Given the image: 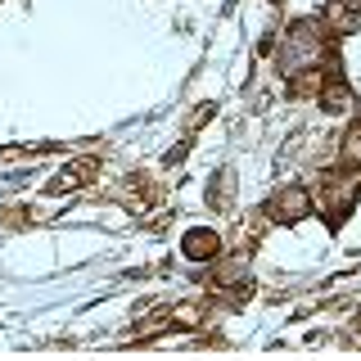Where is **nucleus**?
<instances>
[{
	"instance_id": "obj_9",
	"label": "nucleus",
	"mask_w": 361,
	"mask_h": 361,
	"mask_svg": "<svg viewBox=\"0 0 361 361\" xmlns=\"http://www.w3.org/2000/svg\"><path fill=\"white\" fill-rule=\"evenodd\" d=\"M325 68H307V73H293L289 82H285V90L293 99H321V90H325Z\"/></svg>"
},
{
	"instance_id": "obj_15",
	"label": "nucleus",
	"mask_w": 361,
	"mask_h": 361,
	"mask_svg": "<svg viewBox=\"0 0 361 361\" xmlns=\"http://www.w3.org/2000/svg\"><path fill=\"white\" fill-rule=\"evenodd\" d=\"M185 154H190V140H180L172 154H167V167H176V163H185Z\"/></svg>"
},
{
	"instance_id": "obj_12",
	"label": "nucleus",
	"mask_w": 361,
	"mask_h": 361,
	"mask_svg": "<svg viewBox=\"0 0 361 361\" xmlns=\"http://www.w3.org/2000/svg\"><path fill=\"white\" fill-rule=\"evenodd\" d=\"M208 203H212V208H231V203H235V176L231 172H217V176H212V185H208Z\"/></svg>"
},
{
	"instance_id": "obj_14",
	"label": "nucleus",
	"mask_w": 361,
	"mask_h": 361,
	"mask_svg": "<svg viewBox=\"0 0 361 361\" xmlns=\"http://www.w3.org/2000/svg\"><path fill=\"white\" fill-rule=\"evenodd\" d=\"M23 217H27L23 208H0V226H23Z\"/></svg>"
},
{
	"instance_id": "obj_3",
	"label": "nucleus",
	"mask_w": 361,
	"mask_h": 361,
	"mask_svg": "<svg viewBox=\"0 0 361 361\" xmlns=\"http://www.w3.org/2000/svg\"><path fill=\"white\" fill-rule=\"evenodd\" d=\"M267 217H271V226H302L307 217H316L312 185L307 180H280L267 199Z\"/></svg>"
},
{
	"instance_id": "obj_7",
	"label": "nucleus",
	"mask_w": 361,
	"mask_h": 361,
	"mask_svg": "<svg viewBox=\"0 0 361 361\" xmlns=\"http://www.w3.org/2000/svg\"><path fill=\"white\" fill-rule=\"evenodd\" d=\"M95 176H99V163H95V158H77V163L59 167V176L50 180V195H68V190H86Z\"/></svg>"
},
{
	"instance_id": "obj_13",
	"label": "nucleus",
	"mask_w": 361,
	"mask_h": 361,
	"mask_svg": "<svg viewBox=\"0 0 361 361\" xmlns=\"http://www.w3.org/2000/svg\"><path fill=\"white\" fill-rule=\"evenodd\" d=\"M208 118H212V104H195V113H190V122H185V131L195 135V131H199V127H203Z\"/></svg>"
},
{
	"instance_id": "obj_11",
	"label": "nucleus",
	"mask_w": 361,
	"mask_h": 361,
	"mask_svg": "<svg viewBox=\"0 0 361 361\" xmlns=\"http://www.w3.org/2000/svg\"><path fill=\"white\" fill-rule=\"evenodd\" d=\"M172 325H176V330L199 334L203 325H208V307H203V302H176V307H172Z\"/></svg>"
},
{
	"instance_id": "obj_10",
	"label": "nucleus",
	"mask_w": 361,
	"mask_h": 361,
	"mask_svg": "<svg viewBox=\"0 0 361 361\" xmlns=\"http://www.w3.org/2000/svg\"><path fill=\"white\" fill-rule=\"evenodd\" d=\"M338 167H353V172H361V118L348 122L343 135H338Z\"/></svg>"
},
{
	"instance_id": "obj_2",
	"label": "nucleus",
	"mask_w": 361,
	"mask_h": 361,
	"mask_svg": "<svg viewBox=\"0 0 361 361\" xmlns=\"http://www.w3.org/2000/svg\"><path fill=\"white\" fill-rule=\"evenodd\" d=\"M357 199H361V172H353V167H334V172H321L312 180V208L330 221H343L357 208Z\"/></svg>"
},
{
	"instance_id": "obj_1",
	"label": "nucleus",
	"mask_w": 361,
	"mask_h": 361,
	"mask_svg": "<svg viewBox=\"0 0 361 361\" xmlns=\"http://www.w3.org/2000/svg\"><path fill=\"white\" fill-rule=\"evenodd\" d=\"M271 50H276V73L289 82L293 73L325 68V59H330V27L321 18H298L280 32Z\"/></svg>"
},
{
	"instance_id": "obj_5",
	"label": "nucleus",
	"mask_w": 361,
	"mask_h": 361,
	"mask_svg": "<svg viewBox=\"0 0 361 361\" xmlns=\"http://www.w3.org/2000/svg\"><path fill=\"white\" fill-rule=\"evenodd\" d=\"M180 253L190 257V262H217V257L226 253V244H221V235L217 231H185L180 235Z\"/></svg>"
},
{
	"instance_id": "obj_6",
	"label": "nucleus",
	"mask_w": 361,
	"mask_h": 361,
	"mask_svg": "<svg viewBox=\"0 0 361 361\" xmlns=\"http://www.w3.org/2000/svg\"><path fill=\"white\" fill-rule=\"evenodd\" d=\"M321 23L330 27V37H353V32H361V9L353 0H325Z\"/></svg>"
},
{
	"instance_id": "obj_8",
	"label": "nucleus",
	"mask_w": 361,
	"mask_h": 361,
	"mask_svg": "<svg viewBox=\"0 0 361 361\" xmlns=\"http://www.w3.org/2000/svg\"><path fill=\"white\" fill-rule=\"evenodd\" d=\"M316 104H321L325 113H330V118H348V113L357 109V90L348 86V82H338V77H330V82H325V90H321V99H316Z\"/></svg>"
},
{
	"instance_id": "obj_4",
	"label": "nucleus",
	"mask_w": 361,
	"mask_h": 361,
	"mask_svg": "<svg viewBox=\"0 0 361 361\" xmlns=\"http://www.w3.org/2000/svg\"><path fill=\"white\" fill-rule=\"evenodd\" d=\"M248 280H253L248 253H221L212 262V289H248Z\"/></svg>"
},
{
	"instance_id": "obj_16",
	"label": "nucleus",
	"mask_w": 361,
	"mask_h": 361,
	"mask_svg": "<svg viewBox=\"0 0 361 361\" xmlns=\"http://www.w3.org/2000/svg\"><path fill=\"white\" fill-rule=\"evenodd\" d=\"M353 5H357V9H361V0H353Z\"/></svg>"
}]
</instances>
